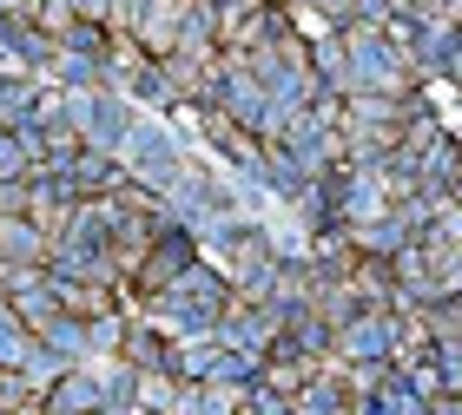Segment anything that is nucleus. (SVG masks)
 Returning <instances> with one entry per match:
<instances>
[{
	"label": "nucleus",
	"mask_w": 462,
	"mask_h": 415,
	"mask_svg": "<svg viewBox=\"0 0 462 415\" xmlns=\"http://www.w3.org/2000/svg\"><path fill=\"white\" fill-rule=\"evenodd\" d=\"M33 402H47V389H33L20 376H0V409H33Z\"/></svg>",
	"instance_id": "obj_3"
},
{
	"label": "nucleus",
	"mask_w": 462,
	"mask_h": 415,
	"mask_svg": "<svg viewBox=\"0 0 462 415\" xmlns=\"http://www.w3.org/2000/svg\"><path fill=\"white\" fill-rule=\"evenodd\" d=\"M258 27H264V7H258V0H231L225 20H218V40H225V47H251V33H258Z\"/></svg>",
	"instance_id": "obj_2"
},
{
	"label": "nucleus",
	"mask_w": 462,
	"mask_h": 415,
	"mask_svg": "<svg viewBox=\"0 0 462 415\" xmlns=\"http://www.w3.org/2000/svg\"><path fill=\"white\" fill-rule=\"evenodd\" d=\"M60 303H73V317H99V290H79V284H60Z\"/></svg>",
	"instance_id": "obj_4"
},
{
	"label": "nucleus",
	"mask_w": 462,
	"mask_h": 415,
	"mask_svg": "<svg viewBox=\"0 0 462 415\" xmlns=\"http://www.w3.org/2000/svg\"><path fill=\"white\" fill-rule=\"evenodd\" d=\"M53 402H93V389L87 383H67V389H53Z\"/></svg>",
	"instance_id": "obj_5"
},
{
	"label": "nucleus",
	"mask_w": 462,
	"mask_h": 415,
	"mask_svg": "<svg viewBox=\"0 0 462 415\" xmlns=\"http://www.w3.org/2000/svg\"><path fill=\"white\" fill-rule=\"evenodd\" d=\"M79 20H113V0H79Z\"/></svg>",
	"instance_id": "obj_6"
},
{
	"label": "nucleus",
	"mask_w": 462,
	"mask_h": 415,
	"mask_svg": "<svg viewBox=\"0 0 462 415\" xmlns=\"http://www.w3.org/2000/svg\"><path fill=\"white\" fill-rule=\"evenodd\" d=\"M199 0H145V14H139V47L165 59V53H179V40H185V20H192Z\"/></svg>",
	"instance_id": "obj_1"
}]
</instances>
